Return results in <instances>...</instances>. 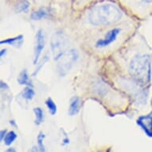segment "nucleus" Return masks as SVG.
<instances>
[{
    "label": "nucleus",
    "mask_w": 152,
    "mask_h": 152,
    "mask_svg": "<svg viewBox=\"0 0 152 152\" xmlns=\"http://www.w3.org/2000/svg\"><path fill=\"white\" fill-rule=\"evenodd\" d=\"M124 10L114 0H100L92 3L86 10V19L92 26L115 25L122 20Z\"/></svg>",
    "instance_id": "nucleus-1"
},
{
    "label": "nucleus",
    "mask_w": 152,
    "mask_h": 152,
    "mask_svg": "<svg viewBox=\"0 0 152 152\" xmlns=\"http://www.w3.org/2000/svg\"><path fill=\"white\" fill-rule=\"evenodd\" d=\"M151 53H137L132 58L128 67L132 80L147 89L149 88L151 81Z\"/></svg>",
    "instance_id": "nucleus-2"
},
{
    "label": "nucleus",
    "mask_w": 152,
    "mask_h": 152,
    "mask_svg": "<svg viewBox=\"0 0 152 152\" xmlns=\"http://www.w3.org/2000/svg\"><path fill=\"white\" fill-rule=\"evenodd\" d=\"M121 6L140 17L152 15V0H119Z\"/></svg>",
    "instance_id": "nucleus-3"
},
{
    "label": "nucleus",
    "mask_w": 152,
    "mask_h": 152,
    "mask_svg": "<svg viewBox=\"0 0 152 152\" xmlns=\"http://www.w3.org/2000/svg\"><path fill=\"white\" fill-rule=\"evenodd\" d=\"M50 49L53 60L57 62L67 52V37L63 31L58 30L52 35L50 40Z\"/></svg>",
    "instance_id": "nucleus-4"
},
{
    "label": "nucleus",
    "mask_w": 152,
    "mask_h": 152,
    "mask_svg": "<svg viewBox=\"0 0 152 152\" xmlns=\"http://www.w3.org/2000/svg\"><path fill=\"white\" fill-rule=\"evenodd\" d=\"M79 59V53L74 48H71L65 53V54L58 61L57 69H58V75L61 77H65L75 63Z\"/></svg>",
    "instance_id": "nucleus-5"
},
{
    "label": "nucleus",
    "mask_w": 152,
    "mask_h": 152,
    "mask_svg": "<svg viewBox=\"0 0 152 152\" xmlns=\"http://www.w3.org/2000/svg\"><path fill=\"white\" fill-rule=\"evenodd\" d=\"M121 32V28L114 27L107 31L103 38L98 39L96 42L95 46L97 49H103L115 42L117 39L118 36Z\"/></svg>",
    "instance_id": "nucleus-6"
},
{
    "label": "nucleus",
    "mask_w": 152,
    "mask_h": 152,
    "mask_svg": "<svg viewBox=\"0 0 152 152\" xmlns=\"http://www.w3.org/2000/svg\"><path fill=\"white\" fill-rule=\"evenodd\" d=\"M44 48H45V34H44V31L40 29L37 30L35 35V45L34 49V58H33V63L34 65H37L38 63Z\"/></svg>",
    "instance_id": "nucleus-7"
},
{
    "label": "nucleus",
    "mask_w": 152,
    "mask_h": 152,
    "mask_svg": "<svg viewBox=\"0 0 152 152\" xmlns=\"http://www.w3.org/2000/svg\"><path fill=\"white\" fill-rule=\"evenodd\" d=\"M136 123L148 136L152 137V112L149 115L140 116Z\"/></svg>",
    "instance_id": "nucleus-8"
},
{
    "label": "nucleus",
    "mask_w": 152,
    "mask_h": 152,
    "mask_svg": "<svg viewBox=\"0 0 152 152\" xmlns=\"http://www.w3.org/2000/svg\"><path fill=\"white\" fill-rule=\"evenodd\" d=\"M80 110V99L78 96H73L71 98L69 106L68 113L70 116H74L79 113Z\"/></svg>",
    "instance_id": "nucleus-9"
},
{
    "label": "nucleus",
    "mask_w": 152,
    "mask_h": 152,
    "mask_svg": "<svg viewBox=\"0 0 152 152\" xmlns=\"http://www.w3.org/2000/svg\"><path fill=\"white\" fill-rule=\"evenodd\" d=\"M23 42H24V37L23 35L20 34L18 35L16 37H10V38H7L5 40H3L0 42V44L1 45H12L14 47L18 48L19 49L23 46Z\"/></svg>",
    "instance_id": "nucleus-10"
},
{
    "label": "nucleus",
    "mask_w": 152,
    "mask_h": 152,
    "mask_svg": "<svg viewBox=\"0 0 152 152\" xmlns=\"http://www.w3.org/2000/svg\"><path fill=\"white\" fill-rule=\"evenodd\" d=\"M49 13L45 8H40L38 10L33 11L30 15V18L34 21H40L48 17Z\"/></svg>",
    "instance_id": "nucleus-11"
},
{
    "label": "nucleus",
    "mask_w": 152,
    "mask_h": 152,
    "mask_svg": "<svg viewBox=\"0 0 152 152\" xmlns=\"http://www.w3.org/2000/svg\"><path fill=\"white\" fill-rule=\"evenodd\" d=\"M18 83L20 85H26V86H32L33 85L30 80V76L26 71V69H23L18 75L17 79Z\"/></svg>",
    "instance_id": "nucleus-12"
},
{
    "label": "nucleus",
    "mask_w": 152,
    "mask_h": 152,
    "mask_svg": "<svg viewBox=\"0 0 152 152\" xmlns=\"http://www.w3.org/2000/svg\"><path fill=\"white\" fill-rule=\"evenodd\" d=\"M30 3L27 0H19L15 5V11L17 13H26L29 10Z\"/></svg>",
    "instance_id": "nucleus-13"
},
{
    "label": "nucleus",
    "mask_w": 152,
    "mask_h": 152,
    "mask_svg": "<svg viewBox=\"0 0 152 152\" xmlns=\"http://www.w3.org/2000/svg\"><path fill=\"white\" fill-rule=\"evenodd\" d=\"M34 124L37 126H39L44 122V112L40 107H36L34 108Z\"/></svg>",
    "instance_id": "nucleus-14"
},
{
    "label": "nucleus",
    "mask_w": 152,
    "mask_h": 152,
    "mask_svg": "<svg viewBox=\"0 0 152 152\" xmlns=\"http://www.w3.org/2000/svg\"><path fill=\"white\" fill-rule=\"evenodd\" d=\"M45 106L48 108V111L51 115H55L58 112V106L51 97H48L45 101Z\"/></svg>",
    "instance_id": "nucleus-15"
},
{
    "label": "nucleus",
    "mask_w": 152,
    "mask_h": 152,
    "mask_svg": "<svg viewBox=\"0 0 152 152\" xmlns=\"http://www.w3.org/2000/svg\"><path fill=\"white\" fill-rule=\"evenodd\" d=\"M35 96V92L32 86H26V87L23 89L22 92V96L23 99H25L27 101H30L34 99Z\"/></svg>",
    "instance_id": "nucleus-16"
},
{
    "label": "nucleus",
    "mask_w": 152,
    "mask_h": 152,
    "mask_svg": "<svg viewBox=\"0 0 152 152\" xmlns=\"http://www.w3.org/2000/svg\"><path fill=\"white\" fill-rule=\"evenodd\" d=\"M17 138L18 135L16 134V132L15 131H10V132H8L7 133V135H6L3 141H4V143H5L6 146L10 147V146H11L15 142Z\"/></svg>",
    "instance_id": "nucleus-17"
},
{
    "label": "nucleus",
    "mask_w": 152,
    "mask_h": 152,
    "mask_svg": "<svg viewBox=\"0 0 152 152\" xmlns=\"http://www.w3.org/2000/svg\"><path fill=\"white\" fill-rule=\"evenodd\" d=\"M45 139V135L43 132H39V134L37 135V147L39 149L40 152H46V148L44 144V141Z\"/></svg>",
    "instance_id": "nucleus-18"
},
{
    "label": "nucleus",
    "mask_w": 152,
    "mask_h": 152,
    "mask_svg": "<svg viewBox=\"0 0 152 152\" xmlns=\"http://www.w3.org/2000/svg\"><path fill=\"white\" fill-rule=\"evenodd\" d=\"M49 60H50V57H49V55L45 54V56L42 58V60H41L37 64V67H36V69H35L34 71L32 73L33 77H36V76H37V73L40 72L41 69H42V67L44 66V65H45V63L47 62Z\"/></svg>",
    "instance_id": "nucleus-19"
},
{
    "label": "nucleus",
    "mask_w": 152,
    "mask_h": 152,
    "mask_svg": "<svg viewBox=\"0 0 152 152\" xmlns=\"http://www.w3.org/2000/svg\"><path fill=\"white\" fill-rule=\"evenodd\" d=\"M74 1L75 5L77 6V7H85V6L86 5H92V3L100 1V0H73Z\"/></svg>",
    "instance_id": "nucleus-20"
},
{
    "label": "nucleus",
    "mask_w": 152,
    "mask_h": 152,
    "mask_svg": "<svg viewBox=\"0 0 152 152\" xmlns=\"http://www.w3.org/2000/svg\"><path fill=\"white\" fill-rule=\"evenodd\" d=\"M64 135H65V136H64V138L62 139L61 145H63V146H67V145H69L70 143V140L69 138V136L66 135V133H65Z\"/></svg>",
    "instance_id": "nucleus-21"
},
{
    "label": "nucleus",
    "mask_w": 152,
    "mask_h": 152,
    "mask_svg": "<svg viewBox=\"0 0 152 152\" xmlns=\"http://www.w3.org/2000/svg\"><path fill=\"white\" fill-rule=\"evenodd\" d=\"M7 133V130H1V132H0V140H1V141H3Z\"/></svg>",
    "instance_id": "nucleus-22"
},
{
    "label": "nucleus",
    "mask_w": 152,
    "mask_h": 152,
    "mask_svg": "<svg viewBox=\"0 0 152 152\" xmlns=\"http://www.w3.org/2000/svg\"><path fill=\"white\" fill-rule=\"evenodd\" d=\"M0 87H1L2 89H6V90L9 89V86H8L6 82H3V81H1V83H0Z\"/></svg>",
    "instance_id": "nucleus-23"
},
{
    "label": "nucleus",
    "mask_w": 152,
    "mask_h": 152,
    "mask_svg": "<svg viewBox=\"0 0 152 152\" xmlns=\"http://www.w3.org/2000/svg\"><path fill=\"white\" fill-rule=\"evenodd\" d=\"M30 152H40L39 151V149L37 147H33L31 149H30Z\"/></svg>",
    "instance_id": "nucleus-24"
},
{
    "label": "nucleus",
    "mask_w": 152,
    "mask_h": 152,
    "mask_svg": "<svg viewBox=\"0 0 152 152\" xmlns=\"http://www.w3.org/2000/svg\"><path fill=\"white\" fill-rule=\"evenodd\" d=\"M6 53H7V50L6 49L1 50V51H0V56H1V58H3L4 54H6Z\"/></svg>",
    "instance_id": "nucleus-25"
},
{
    "label": "nucleus",
    "mask_w": 152,
    "mask_h": 152,
    "mask_svg": "<svg viewBox=\"0 0 152 152\" xmlns=\"http://www.w3.org/2000/svg\"><path fill=\"white\" fill-rule=\"evenodd\" d=\"M5 152H17L16 151V150L15 148H13V147H10V148H8Z\"/></svg>",
    "instance_id": "nucleus-26"
},
{
    "label": "nucleus",
    "mask_w": 152,
    "mask_h": 152,
    "mask_svg": "<svg viewBox=\"0 0 152 152\" xmlns=\"http://www.w3.org/2000/svg\"><path fill=\"white\" fill-rule=\"evenodd\" d=\"M9 123H10V124L11 125V126H13V127H16V126H17V124H16V122H15L14 120H10V122Z\"/></svg>",
    "instance_id": "nucleus-27"
}]
</instances>
